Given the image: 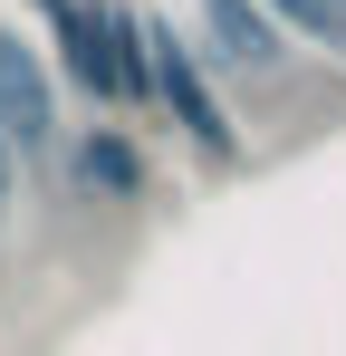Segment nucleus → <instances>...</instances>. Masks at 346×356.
Masks as SVG:
<instances>
[{"mask_svg": "<svg viewBox=\"0 0 346 356\" xmlns=\"http://www.w3.org/2000/svg\"><path fill=\"white\" fill-rule=\"evenodd\" d=\"M145 58H154V97L173 106V125L212 154V164H231L240 154V135H231V116H222V97L202 87V58H192V39H173V29H145Z\"/></svg>", "mask_w": 346, "mask_h": 356, "instance_id": "1", "label": "nucleus"}, {"mask_svg": "<svg viewBox=\"0 0 346 356\" xmlns=\"http://www.w3.org/2000/svg\"><path fill=\"white\" fill-rule=\"evenodd\" d=\"M0 145H19V154H49L58 145V106H49V77L39 58L0 29Z\"/></svg>", "mask_w": 346, "mask_h": 356, "instance_id": "2", "label": "nucleus"}, {"mask_svg": "<svg viewBox=\"0 0 346 356\" xmlns=\"http://www.w3.org/2000/svg\"><path fill=\"white\" fill-rule=\"evenodd\" d=\"M202 29L231 67H279V19H260L250 0H202Z\"/></svg>", "mask_w": 346, "mask_h": 356, "instance_id": "3", "label": "nucleus"}, {"mask_svg": "<svg viewBox=\"0 0 346 356\" xmlns=\"http://www.w3.org/2000/svg\"><path fill=\"white\" fill-rule=\"evenodd\" d=\"M77 174L97 183V193H106V202H135V193H145V164H135V145H125V135H115V125H97V135H87V145H77Z\"/></svg>", "mask_w": 346, "mask_h": 356, "instance_id": "4", "label": "nucleus"}, {"mask_svg": "<svg viewBox=\"0 0 346 356\" xmlns=\"http://www.w3.org/2000/svg\"><path fill=\"white\" fill-rule=\"evenodd\" d=\"M39 10H49V19H67V10H77V0H39Z\"/></svg>", "mask_w": 346, "mask_h": 356, "instance_id": "5", "label": "nucleus"}, {"mask_svg": "<svg viewBox=\"0 0 346 356\" xmlns=\"http://www.w3.org/2000/svg\"><path fill=\"white\" fill-rule=\"evenodd\" d=\"M0 193H10V183H0Z\"/></svg>", "mask_w": 346, "mask_h": 356, "instance_id": "6", "label": "nucleus"}]
</instances>
